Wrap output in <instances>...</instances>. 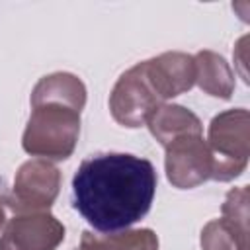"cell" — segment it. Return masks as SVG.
Segmentation results:
<instances>
[{
    "mask_svg": "<svg viewBox=\"0 0 250 250\" xmlns=\"http://www.w3.org/2000/svg\"><path fill=\"white\" fill-rule=\"evenodd\" d=\"M207 146L213 158L211 180L230 182L238 178L248 164L250 152V115L236 107L215 115L209 123Z\"/></svg>",
    "mask_w": 250,
    "mask_h": 250,
    "instance_id": "3957f363",
    "label": "cell"
},
{
    "mask_svg": "<svg viewBox=\"0 0 250 250\" xmlns=\"http://www.w3.org/2000/svg\"><path fill=\"white\" fill-rule=\"evenodd\" d=\"M78 135L80 109L55 102L33 104L21 137V146L35 158L59 162L74 152Z\"/></svg>",
    "mask_w": 250,
    "mask_h": 250,
    "instance_id": "7a4b0ae2",
    "label": "cell"
},
{
    "mask_svg": "<svg viewBox=\"0 0 250 250\" xmlns=\"http://www.w3.org/2000/svg\"><path fill=\"white\" fill-rule=\"evenodd\" d=\"M156 182V170L146 158L96 154L82 160L72 178V205L94 230L119 232L150 211Z\"/></svg>",
    "mask_w": 250,
    "mask_h": 250,
    "instance_id": "6da1fadb",
    "label": "cell"
},
{
    "mask_svg": "<svg viewBox=\"0 0 250 250\" xmlns=\"http://www.w3.org/2000/svg\"><path fill=\"white\" fill-rule=\"evenodd\" d=\"M143 70L162 104L188 92L195 84L193 57L182 51H168L143 61Z\"/></svg>",
    "mask_w": 250,
    "mask_h": 250,
    "instance_id": "ba28073f",
    "label": "cell"
},
{
    "mask_svg": "<svg viewBox=\"0 0 250 250\" xmlns=\"http://www.w3.org/2000/svg\"><path fill=\"white\" fill-rule=\"evenodd\" d=\"M64 240V225L51 213L14 215L2 234L0 250H57Z\"/></svg>",
    "mask_w": 250,
    "mask_h": 250,
    "instance_id": "52a82bcc",
    "label": "cell"
},
{
    "mask_svg": "<svg viewBox=\"0 0 250 250\" xmlns=\"http://www.w3.org/2000/svg\"><path fill=\"white\" fill-rule=\"evenodd\" d=\"M221 213L225 219L248 225V186L230 189L223 201Z\"/></svg>",
    "mask_w": 250,
    "mask_h": 250,
    "instance_id": "5bb4252c",
    "label": "cell"
},
{
    "mask_svg": "<svg viewBox=\"0 0 250 250\" xmlns=\"http://www.w3.org/2000/svg\"><path fill=\"white\" fill-rule=\"evenodd\" d=\"M59 189V168L49 160L31 158L18 168L10 189L6 186L0 188V203L10 207L16 215L45 213L55 203Z\"/></svg>",
    "mask_w": 250,
    "mask_h": 250,
    "instance_id": "277c9868",
    "label": "cell"
},
{
    "mask_svg": "<svg viewBox=\"0 0 250 250\" xmlns=\"http://www.w3.org/2000/svg\"><path fill=\"white\" fill-rule=\"evenodd\" d=\"M80 250H84V248H80Z\"/></svg>",
    "mask_w": 250,
    "mask_h": 250,
    "instance_id": "2e32d148",
    "label": "cell"
},
{
    "mask_svg": "<svg viewBox=\"0 0 250 250\" xmlns=\"http://www.w3.org/2000/svg\"><path fill=\"white\" fill-rule=\"evenodd\" d=\"M162 105L160 98L148 84L143 62H137L129 70H125L109 96V111L111 117L129 129H137L146 125L148 117Z\"/></svg>",
    "mask_w": 250,
    "mask_h": 250,
    "instance_id": "5b68a950",
    "label": "cell"
},
{
    "mask_svg": "<svg viewBox=\"0 0 250 250\" xmlns=\"http://www.w3.org/2000/svg\"><path fill=\"white\" fill-rule=\"evenodd\" d=\"M195 84L209 96L229 100L234 92V74L229 62L215 51L203 49L193 55Z\"/></svg>",
    "mask_w": 250,
    "mask_h": 250,
    "instance_id": "30bf717a",
    "label": "cell"
},
{
    "mask_svg": "<svg viewBox=\"0 0 250 250\" xmlns=\"http://www.w3.org/2000/svg\"><path fill=\"white\" fill-rule=\"evenodd\" d=\"M152 137L168 146L172 141L186 135H203V125L199 117L184 105L178 104H162L146 121Z\"/></svg>",
    "mask_w": 250,
    "mask_h": 250,
    "instance_id": "9c48e42d",
    "label": "cell"
},
{
    "mask_svg": "<svg viewBox=\"0 0 250 250\" xmlns=\"http://www.w3.org/2000/svg\"><path fill=\"white\" fill-rule=\"evenodd\" d=\"M43 102L66 104L82 111L86 105V86L76 74L53 72L49 76H43L31 92V105Z\"/></svg>",
    "mask_w": 250,
    "mask_h": 250,
    "instance_id": "8fae6325",
    "label": "cell"
},
{
    "mask_svg": "<svg viewBox=\"0 0 250 250\" xmlns=\"http://www.w3.org/2000/svg\"><path fill=\"white\" fill-rule=\"evenodd\" d=\"M203 250H248V225L230 219H213L201 230Z\"/></svg>",
    "mask_w": 250,
    "mask_h": 250,
    "instance_id": "4fadbf2b",
    "label": "cell"
},
{
    "mask_svg": "<svg viewBox=\"0 0 250 250\" xmlns=\"http://www.w3.org/2000/svg\"><path fill=\"white\" fill-rule=\"evenodd\" d=\"M4 221H6V213H4V205L0 203V227L4 225Z\"/></svg>",
    "mask_w": 250,
    "mask_h": 250,
    "instance_id": "9a60e30c",
    "label": "cell"
},
{
    "mask_svg": "<svg viewBox=\"0 0 250 250\" xmlns=\"http://www.w3.org/2000/svg\"><path fill=\"white\" fill-rule=\"evenodd\" d=\"M166 148L164 168L168 182L178 189H191L211 180L213 158L203 135H186Z\"/></svg>",
    "mask_w": 250,
    "mask_h": 250,
    "instance_id": "8992f818",
    "label": "cell"
},
{
    "mask_svg": "<svg viewBox=\"0 0 250 250\" xmlns=\"http://www.w3.org/2000/svg\"><path fill=\"white\" fill-rule=\"evenodd\" d=\"M84 250H158V236L150 229H125L119 232L94 234L84 232L80 240Z\"/></svg>",
    "mask_w": 250,
    "mask_h": 250,
    "instance_id": "7c38bea8",
    "label": "cell"
}]
</instances>
